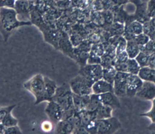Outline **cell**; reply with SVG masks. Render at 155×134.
<instances>
[{"mask_svg": "<svg viewBox=\"0 0 155 134\" xmlns=\"http://www.w3.org/2000/svg\"><path fill=\"white\" fill-rule=\"evenodd\" d=\"M135 41L139 45L140 47L145 45V44L150 40V37H149L147 35H146L144 33H141L140 34H138L135 37L134 39Z\"/></svg>", "mask_w": 155, "mask_h": 134, "instance_id": "cell-29", "label": "cell"}, {"mask_svg": "<svg viewBox=\"0 0 155 134\" xmlns=\"http://www.w3.org/2000/svg\"><path fill=\"white\" fill-rule=\"evenodd\" d=\"M31 24V21L19 20L14 9L0 8V32L5 41H7L10 36L18 28L23 26H29Z\"/></svg>", "mask_w": 155, "mask_h": 134, "instance_id": "cell-1", "label": "cell"}, {"mask_svg": "<svg viewBox=\"0 0 155 134\" xmlns=\"http://www.w3.org/2000/svg\"><path fill=\"white\" fill-rule=\"evenodd\" d=\"M103 79L110 83L113 84L115 75L117 74V71L115 70L113 65L103 67Z\"/></svg>", "mask_w": 155, "mask_h": 134, "instance_id": "cell-23", "label": "cell"}, {"mask_svg": "<svg viewBox=\"0 0 155 134\" xmlns=\"http://www.w3.org/2000/svg\"><path fill=\"white\" fill-rule=\"evenodd\" d=\"M143 33L146 34L150 39L155 36V16L143 23Z\"/></svg>", "mask_w": 155, "mask_h": 134, "instance_id": "cell-22", "label": "cell"}, {"mask_svg": "<svg viewBox=\"0 0 155 134\" xmlns=\"http://www.w3.org/2000/svg\"><path fill=\"white\" fill-rule=\"evenodd\" d=\"M140 51L147 54L151 55L155 52V41L153 40H149L145 45L140 47Z\"/></svg>", "mask_w": 155, "mask_h": 134, "instance_id": "cell-28", "label": "cell"}, {"mask_svg": "<svg viewBox=\"0 0 155 134\" xmlns=\"http://www.w3.org/2000/svg\"><path fill=\"white\" fill-rule=\"evenodd\" d=\"M127 64V73L130 74L138 75L140 70V66L137 63L135 59L129 58L126 61Z\"/></svg>", "mask_w": 155, "mask_h": 134, "instance_id": "cell-25", "label": "cell"}, {"mask_svg": "<svg viewBox=\"0 0 155 134\" xmlns=\"http://www.w3.org/2000/svg\"><path fill=\"white\" fill-rule=\"evenodd\" d=\"M143 32V24L137 20H133L125 24L123 37L126 41L134 40L135 37Z\"/></svg>", "mask_w": 155, "mask_h": 134, "instance_id": "cell-9", "label": "cell"}, {"mask_svg": "<svg viewBox=\"0 0 155 134\" xmlns=\"http://www.w3.org/2000/svg\"><path fill=\"white\" fill-rule=\"evenodd\" d=\"M126 51L129 58L135 59L140 52V47L135 41L134 40L126 41Z\"/></svg>", "mask_w": 155, "mask_h": 134, "instance_id": "cell-21", "label": "cell"}, {"mask_svg": "<svg viewBox=\"0 0 155 134\" xmlns=\"http://www.w3.org/2000/svg\"><path fill=\"white\" fill-rule=\"evenodd\" d=\"M74 130L73 116L69 119L61 120L56 125V132L58 133H73Z\"/></svg>", "mask_w": 155, "mask_h": 134, "instance_id": "cell-15", "label": "cell"}, {"mask_svg": "<svg viewBox=\"0 0 155 134\" xmlns=\"http://www.w3.org/2000/svg\"><path fill=\"white\" fill-rule=\"evenodd\" d=\"M53 125H54L53 124V122H51L50 121H44L41 124V129L44 132H51L53 128Z\"/></svg>", "mask_w": 155, "mask_h": 134, "instance_id": "cell-35", "label": "cell"}, {"mask_svg": "<svg viewBox=\"0 0 155 134\" xmlns=\"http://www.w3.org/2000/svg\"><path fill=\"white\" fill-rule=\"evenodd\" d=\"M148 130L151 131L152 132L155 133V121L154 122H152L151 124L148 126Z\"/></svg>", "mask_w": 155, "mask_h": 134, "instance_id": "cell-39", "label": "cell"}, {"mask_svg": "<svg viewBox=\"0 0 155 134\" xmlns=\"http://www.w3.org/2000/svg\"><path fill=\"white\" fill-rule=\"evenodd\" d=\"M128 73L117 72L113 83L114 93L118 97L126 96V81Z\"/></svg>", "mask_w": 155, "mask_h": 134, "instance_id": "cell-8", "label": "cell"}, {"mask_svg": "<svg viewBox=\"0 0 155 134\" xmlns=\"http://www.w3.org/2000/svg\"><path fill=\"white\" fill-rule=\"evenodd\" d=\"M24 87L35 97V104L44 101H49L45 90L44 78L42 74H38L33 76L24 84Z\"/></svg>", "mask_w": 155, "mask_h": 134, "instance_id": "cell-3", "label": "cell"}, {"mask_svg": "<svg viewBox=\"0 0 155 134\" xmlns=\"http://www.w3.org/2000/svg\"><path fill=\"white\" fill-rule=\"evenodd\" d=\"M135 96L142 100H152L155 97V84L150 81H143Z\"/></svg>", "mask_w": 155, "mask_h": 134, "instance_id": "cell-10", "label": "cell"}, {"mask_svg": "<svg viewBox=\"0 0 155 134\" xmlns=\"http://www.w3.org/2000/svg\"><path fill=\"white\" fill-rule=\"evenodd\" d=\"M128 1H130L131 3H134L136 5V6H137V5H138L142 3L141 2H140V0H128Z\"/></svg>", "mask_w": 155, "mask_h": 134, "instance_id": "cell-40", "label": "cell"}, {"mask_svg": "<svg viewBox=\"0 0 155 134\" xmlns=\"http://www.w3.org/2000/svg\"><path fill=\"white\" fill-rule=\"evenodd\" d=\"M91 51L93 53L96 54V55H99V56L101 57L104 54V48H103V46H102L101 44H96L94 45L91 47Z\"/></svg>", "mask_w": 155, "mask_h": 134, "instance_id": "cell-33", "label": "cell"}, {"mask_svg": "<svg viewBox=\"0 0 155 134\" xmlns=\"http://www.w3.org/2000/svg\"><path fill=\"white\" fill-rule=\"evenodd\" d=\"M151 40H154V41H155V36H154L153 39H151Z\"/></svg>", "mask_w": 155, "mask_h": 134, "instance_id": "cell-41", "label": "cell"}, {"mask_svg": "<svg viewBox=\"0 0 155 134\" xmlns=\"http://www.w3.org/2000/svg\"><path fill=\"white\" fill-rule=\"evenodd\" d=\"M135 20L138 21L142 24L149 20L146 12V5L140 3L137 5L135 15L134 16Z\"/></svg>", "mask_w": 155, "mask_h": 134, "instance_id": "cell-20", "label": "cell"}, {"mask_svg": "<svg viewBox=\"0 0 155 134\" xmlns=\"http://www.w3.org/2000/svg\"><path fill=\"white\" fill-rule=\"evenodd\" d=\"M103 68L101 64H88L82 66L78 74L85 77L93 83L103 78Z\"/></svg>", "mask_w": 155, "mask_h": 134, "instance_id": "cell-6", "label": "cell"}, {"mask_svg": "<svg viewBox=\"0 0 155 134\" xmlns=\"http://www.w3.org/2000/svg\"><path fill=\"white\" fill-rule=\"evenodd\" d=\"M113 109L108 106L101 104L95 110L92 111L96 120L107 119L112 116Z\"/></svg>", "mask_w": 155, "mask_h": 134, "instance_id": "cell-17", "label": "cell"}, {"mask_svg": "<svg viewBox=\"0 0 155 134\" xmlns=\"http://www.w3.org/2000/svg\"><path fill=\"white\" fill-rule=\"evenodd\" d=\"M15 0H0V8L14 9Z\"/></svg>", "mask_w": 155, "mask_h": 134, "instance_id": "cell-34", "label": "cell"}, {"mask_svg": "<svg viewBox=\"0 0 155 134\" xmlns=\"http://www.w3.org/2000/svg\"><path fill=\"white\" fill-rule=\"evenodd\" d=\"M101 57L99 56L96 54L90 51L89 56H88L87 63L88 64H101Z\"/></svg>", "mask_w": 155, "mask_h": 134, "instance_id": "cell-32", "label": "cell"}, {"mask_svg": "<svg viewBox=\"0 0 155 134\" xmlns=\"http://www.w3.org/2000/svg\"><path fill=\"white\" fill-rule=\"evenodd\" d=\"M112 1L116 5H122L126 3L128 0H112Z\"/></svg>", "mask_w": 155, "mask_h": 134, "instance_id": "cell-38", "label": "cell"}, {"mask_svg": "<svg viewBox=\"0 0 155 134\" xmlns=\"http://www.w3.org/2000/svg\"><path fill=\"white\" fill-rule=\"evenodd\" d=\"M4 132L6 133H21V131L19 130V128L18 127V126L16 125V126L5 128Z\"/></svg>", "mask_w": 155, "mask_h": 134, "instance_id": "cell-36", "label": "cell"}, {"mask_svg": "<svg viewBox=\"0 0 155 134\" xmlns=\"http://www.w3.org/2000/svg\"><path fill=\"white\" fill-rule=\"evenodd\" d=\"M152 101V107L151 109L147 112L141 114L140 115L143 117H146L151 120V122L155 121V97L151 100Z\"/></svg>", "mask_w": 155, "mask_h": 134, "instance_id": "cell-31", "label": "cell"}, {"mask_svg": "<svg viewBox=\"0 0 155 134\" xmlns=\"http://www.w3.org/2000/svg\"><path fill=\"white\" fill-rule=\"evenodd\" d=\"M44 83H45V90L46 93L49 99V101L53 100V97L54 96L57 90V85L56 83L53 80L49 79L48 77H44Z\"/></svg>", "mask_w": 155, "mask_h": 134, "instance_id": "cell-18", "label": "cell"}, {"mask_svg": "<svg viewBox=\"0 0 155 134\" xmlns=\"http://www.w3.org/2000/svg\"><path fill=\"white\" fill-rule=\"evenodd\" d=\"M138 76L143 81H150L155 84V69H152L149 66L142 67L138 72Z\"/></svg>", "mask_w": 155, "mask_h": 134, "instance_id": "cell-19", "label": "cell"}, {"mask_svg": "<svg viewBox=\"0 0 155 134\" xmlns=\"http://www.w3.org/2000/svg\"><path fill=\"white\" fill-rule=\"evenodd\" d=\"M102 104L111 107L113 110L120 108V103L118 97L114 92H107L99 95Z\"/></svg>", "mask_w": 155, "mask_h": 134, "instance_id": "cell-13", "label": "cell"}, {"mask_svg": "<svg viewBox=\"0 0 155 134\" xmlns=\"http://www.w3.org/2000/svg\"><path fill=\"white\" fill-rule=\"evenodd\" d=\"M92 92L97 95L107 92H114L113 84L108 83L102 78L93 83L92 85Z\"/></svg>", "mask_w": 155, "mask_h": 134, "instance_id": "cell-14", "label": "cell"}, {"mask_svg": "<svg viewBox=\"0 0 155 134\" xmlns=\"http://www.w3.org/2000/svg\"><path fill=\"white\" fill-rule=\"evenodd\" d=\"M143 80L138 75L128 74L126 81V96H135V95L142 85Z\"/></svg>", "mask_w": 155, "mask_h": 134, "instance_id": "cell-11", "label": "cell"}, {"mask_svg": "<svg viewBox=\"0 0 155 134\" xmlns=\"http://www.w3.org/2000/svg\"><path fill=\"white\" fill-rule=\"evenodd\" d=\"M101 100L99 99V95L91 93L90 95L89 102L88 103L87 108L85 110L89 111H95L100 105H101Z\"/></svg>", "mask_w": 155, "mask_h": 134, "instance_id": "cell-24", "label": "cell"}, {"mask_svg": "<svg viewBox=\"0 0 155 134\" xmlns=\"http://www.w3.org/2000/svg\"><path fill=\"white\" fill-rule=\"evenodd\" d=\"M146 12L149 19L155 16V0H148L146 4Z\"/></svg>", "mask_w": 155, "mask_h": 134, "instance_id": "cell-30", "label": "cell"}, {"mask_svg": "<svg viewBox=\"0 0 155 134\" xmlns=\"http://www.w3.org/2000/svg\"><path fill=\"white\" fill-rule=\"evenodd\" d=\"M90 99L89 96H79L73 93V104L76 112L85 110Z\"/></svg>", "mask_w": 155, "mask_h": 134, "instance_id": "cell-16", "label": "cell"}, {"mask_svg": "<svg viewBox=\"0 0 155 134\" xmlns=\"http://www.w3.org/2000/svg\"><path fill=\"white\" fill-rule=\"evenodd\" d=\"M71 90L74 94L79 96H89L92 92L93 83L81 74L78 75L69 83Z\"/></svg>", "mask_w": 155, "mask_h": 134, "instance_id": "cell-4", "label": "cell"}, {"mask_svg": "<svg viewBox=\"0 0 155 134\" xmlns=\"http://www.w3.org/2000/svg\"><path fill=\"white\" fill-rule=\"evenodd\" d=\"M149 55H150L147 54L142 51H140L137 55V57L135 59H136L137 63L140 66V68L148 66V61H149Z\"/></svg>", "mask_w": 155, "mask_h": 134, "instance_id": "cell-27", "label": "cell"}, {"mask_svg": "<svg viewBox=\"0 0 155 134\" xmlns=\"http://www.w3.org/2000/svg\"><path fill=\"white\" fill-rule=\"evenodd\" d=\"M53 100L56 101L64 111L62 120L70 118L76 112L73 104V93L69 84L64 83L58 87Z\"/></svg>", "mask_w": 155, "mask_h": 134, "instance_id": "cell-2", "label": "cell"}, {"mask_svg": "<svg viewBox=\"0 0 155 134\" xmlns=\"http://www.w3.org/2000/svg\"><path fill=\"white\" fill-rule=\"evenodd\" d=\"M49 121L56 125L58 122L62 120L64 111L60 106L53 100L48 101V104L45 110Z\"/></svg>", "mask_w": 155, "mask_h": 134, "instance_id": "cell-7", "label": "cell"}, {"mask_svg": "<svg viewBox=\"0 0 155 134\" xmlns=\"http://www.w3.org/2000/svg\"><path fill=\"white\" fill-rule=\"evenodd\" d=\"M97 133L112 134L118 131L122 127L120 121L115 117L96 120Z\"/></svg>", "mask_w": 155, "mask_h": 134, "instance_id": "cell-5", "label": "cell"}, {"mask_svg": "<svg viewBox=\"0 0 155 134\" xmlns=\"http://www.w3.org/2000/svg\"><path fill=\"white\" fill-rule=\"evenodd\" d=\"M14 9L18 18L21 17V21H31V10L30 4L26 0H15Z\"/></svg>", "mask_w": 155, "mask_h": 134, "instance_id": "cell-12", "label": "cell"}, {"mask_svg": "<svg viewBox=\"0 0 155 134\" xmlns=\"http://www.w3.org/2000/svg\"><path fill=\"white\" fill-rule=\"evenodd\" d=\"M2 125L5 127H10L13 126H16L18 124V120L15 119L11 114V111L8 113L4 117V118L0 122Z\"/></svg>", "mask_w": 155, "mask_h": 134, "instance_id": "cell-26", "label": "cell"}, {"mask_svg": "<svg viewBox=\"0 0 155 134\" xmlns=\"http://www.w3.org/2000/svg\"><path fill=\"white\" fill-rule=\"evenodd\" d=\"M147 66L152 69H155V52L149 55Z\"/></svg>", "mask_w": 155, "mask_h": 134, "instance_id": "cell-37", "label": "cell"}]
</instances>
